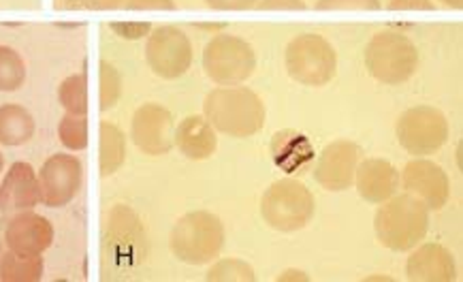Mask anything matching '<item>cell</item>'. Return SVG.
Wrapping results in <instances>:
<instances>
[{
    "mask_svg": "<svg viewBox=\"0 0 463 282\" xmlns=\"http://www.w3.org/2000/svg\"><path fill=\"white\" fill-rule=\"evenodd\" d=\"M204 114L213 131L235 137V140L257 135L268 116L257 92L244 86H222V88L212 90L205 96Z\"/></svg>",
    "mask_w": 463,
    "mask_h": 282,
    "instance_id": "obj_1",
    "label": "cell"
},
{
    "mask_svg": "<svg viewBox=\"0 0 463 282\" xmlns=\"http://www.w3.org/2000/svg\"><path fill=\"white\" fill-rule=\"evenodd\" d=\"M430 229V210L413 195H393L380 204L374 218L376 238L385 249L395 252L413 250L425 240Z\"/></svg>",
    "mask_w": 463,
    "mask_h": 282,
    "instance_id": "obj_2",
    "label": "cell"
},
{
    "mask_svg": "<svg viewBox=\"0 0 463 282\" xmlns=\"http://www.w3.org/2000/svg\"><path fill=\"white\" fill-rule=\"evenodd\" d=\"M224 246V227L216 214L196 210L184 214L171 232V250L182 263L205 266L218 259Z\"/></svg>",
    "mask_w": 463,
    "mask_h": 282,
    "instance_id": "obj_3",
    "label": "cell"
},
{
    "mask_svg": "<svg viewBox=\"0 0 463 282\" xmlns=\"http://www.w3.org/2000/svg\"><path fill=\"white\" fill-rule=\"evenodd\" d=\"M316 210L314 195L299 180H277L260 197V216L271 229L293 233L308 227Z\"/></svg>",
    "mask_w": 463,
    "mask_h": 282,
    "instance_id": "obj_4",
    "label": "cell"
},
{
    "mask_svg": "<svg viewBox=\"0 0 463 282\" xmlns=\"http://www.w3.org/2000/svg\"><path fill=\"white\" fill-rule=\"evenodd\" d=\"M366 67L378 82L399 86L408 82L419 68V50L406 34L382 31L368 43Z\"/></svg>",
    "mask_w": 463,
    "mask_h": 282,
    "instance_id": "obj_5",
    "label": "cell"
},
{
    "mask_svg": "<svg viewBox=\"0 0 463 282\" xmlns=\"http://www.w3.org/2000/svg\"><path fill=\"white\" fill-rule=\"evenodd\" d=\"M285 65L295 82L321 88L338 73V54L325 37L305 32L286 45Z\"/></svg>",
    "mask_w": 463,
    "mask_h": 282,
    "instance_id": "obj_6",
    "label": "cell"
},
{
    "mask_svg": "<svg viewBox=\"0 0 463 282\" xmlns=\"http://www.w3.org/2000/svg\"><path fill=\"white\" fill-rule=\"evenodd\" d=\"M207 77L218 86H237L246 82L257 68L252 45L235 34H216L204 51Z\"/></svg>",
    "mask_w": 463,
    "mask_h": 282,
    "instance_id": "obj_7",
    "label": "cell"
},
{
    "mask_svg": "<svg viewBox=\"0 0 463 282\" xmlns=\"http://www.w3.org/2000/svg\"><path fill=\"white\" fill-rule=\"evenodd\" d=\"M395 133L399 146L408 154L427 157V154H436L447 143L449 120L436 107H410L399 116Z\"/></svg>",
    "mask_w": 463,
    "mask_h": 282,
    "instance_id": "obj_8",
    "label": "cell"
},
{
    "mask_svg": "<svg viewBox=\"0 0 463 282\" xmlns=\"http://www.w3.org/2000/svg\"><path fill=\"white\" fill-rule=\"evenodd\" d=\"M105 255L115 269H131L146 255V233L135 212L115 205L105 232Z\"/></svg>",
    "mask_w": 463,
    "mask_h": 282,
    "instance_id": "obj_9",
    "label": "cell"
},
{
    "mask_svg": "<svg viewBox=\"0 0 463 282\" xmlns=\"http://www.w3.org/2000/svg\"><path fill=\"white\" fill-rule=\"evenodd\" d=\"M146 60L159 77L176 79L193 65V45L177 26H159L148 39Z\"/></svg>",
    "mask_w": 463,
    "mask_h": 282,
    "instance_id": "obj_10",
    "label": "cell"
},
{
    "mask_svg": "<svg viewBox=\"0 0 463 282\" xmlns=\"http://www.w3.org/2000/svg\"><path fill=\"white\" fill-rule=\"evenodd\" d=\"M84 180V167L71 154H54L39 171V191L48 208H62L77 197Z\"/></svg>",
    "mask_w": 463,
    "mask_h": 282,
    "instance_id": "obj_11",
    "label": "cell"
},
{
    "mask_svg": "<svg viewBox=\"0 0 463 282\" xmlns=\"http://www.w3.org/2000/svg\"><path fill=\"white\" fill-rule=\"evenodd\" d=\"M173 116L159 103H146L135 112L131 123V137L135 146L150 157H160L173 148Z\"/></svg>",
    "mask_w": 463,
    "mask_h": 282,
    "instance_id": "obj_12",
    "label": "cell"
},
{
    "mask_svg": "<svg viewBox=\"0 0 463 282\" xmlns=\"http://www.w3.org/2000/svg\"><path fill=\"white\" fill-rule=\"evenodd\" d=\"M399 182L404 184L408 195L421 199L427 205V210H442L450 197V182L447 171L433 163V160L422 157H416L404 167Z\"/></svg>",
    "mask_w": 463,
    "mask_h": 282,
    "instance_id": "obj_13",
    "label": "cell"
},
{
    "mask_svg": "<svg viewBox=\"0 0 463 282\" xmlns=\"http://www.w3.org/2000/svg\"><path fill=\"white\" fill-rule=\"evenodd\" d=\"M359 165V148L349 140L327 143L314 167V180L325 191L341 193L352 186Z\"/></svg>",
    "mask_w": 463,
    "mask_h": 282,
    "instance_id": "obj_14",
    "label": "cell"
},
{
    "mask_svg": "<svg viewBox=\"0 0 463 282\" xmlns=\"http://www.w3.org/2000/svg\"><path fill=\"white\" fill-rule=\"evenodd\" d=\"M54 241V227L48 218L32 210L17 212L5 227V244L22 255H41Z\"/></svg>",
    "mask_w": 463,
    "mask_h": 282,
    "instance_id": "obj_15",
    "label": "cell"
},
{
    "mask_svg": "<svg viewBox=\"0 0 463 282\" xmlns=\"http://www.w3.org/2000/svg\"><path fill=\"white\" fill-rule=\"evenodd\" d=\"M41 201L39 177L28 163H14L0 184V214L14 216L17 212L32 210Z\"/></svg>",
    "mask_w": 463,
    "mask_h": 282,
    "instance_id": "obj_16",
    "label": "cell"
},
{
    "mask_svg": "<svg viewBox=\"0 0 463 282\" xmlns=\"http://www.w3.org/2000/svg\"><path fill=\"white\" fill-rule=\"evenodd\" d=\"M357 191L368 204H385L399 188V171L385 159H368L357 165Z\"/></svg>",
    "mask_w": 463,
    "mask_h": 282,
    "instance_id": "obj_17",
    "label": "cell"
},
{
    "mask_svg": "<svg viewBox=\"0 0 463 282\" xmlns=\"http://www.w3.org/2000/svg\"><path fill=\"white\" fill-rule=\"evenodd\" d=\"M406 276L413 282H450L457 276L455 259L444 246L422 244L408 257Z\"/></svg>",
    "mask_w": 463,
    "mask_h": 282,
    "instance_id": "obj_18",
    "label": "cell"
},
{
    "mask_svg": "<svg viewBox=\"0 0 463 282\" xmlns=\"http://www.w3.org/2000/svg\"><path fill=\"white\" fill-rule=\"evenodd\" d=\"M173 146H177L179 152L190 160H205L216 152L218 137L204 116H188L173 133Z\"/></svg>",
    "mask_w": 463,
    "mask_h": 282,
    "instance_id": "obj_19",
    "label": "cell"
},
{
    "mask_svg": "<svg viewBox=\"0 0 463 282\" xmlns=\"http://www.w3.org/2000/svg\"><path fill=\"white\" fill-rule=\"evenodd\" d=\"M274 159L276 163L286 169V174H297L301 167H305L312 160V146L304 135L285 131L274 137Z\"/></svg>",
    "mask_w": 463,
    "mask_h": 282,
    "instance_id": "obj_20",
    "label": "cell"
},
{
    "mask_svg": "<svg viewBox=\"0 0 463 282\" xmlns=\"http://www.w3.org/2000/svg\"><path fill=\"white\" fill-rule=\"evenodd\" d=\"M98 167L101 176L107 177L120 169L126 159V140L124 133L112 123H101L98 126Z\"/></svg>",
    "mask_w": 463,
    "mask_h": 282,
    "instance_id": "obj_21",
    "label": "cell"
},
{
    "mask_svg": "<svg viewBox=\"0 0 463 282\" xmlns=\"http://www.w3.org/2000/svg\"><path fill=\"white\" fill-rule=\"evenodd\" d=\"M34 135V120L22 105H0V143L22 146Z\"/></svg>",
    "mask_w": 463,
    "mask_h": 282,
    "instance_id": "obj_22",
    "label": "cell"
},
{
    "mask_svg": "<svg viewBox=\"0 0 463 282\" xmlns=\"http://www.w3.org/2000/svg\"><path fill=\"white\" fill-rule=\"evenodd\" d=\"M43 278L41 255H22L7 250L0 255V280L3 282H37Z\"/></svg>",
    "mask_w": 463,
    "mask_h": 282,
    "instance_id": "obj_23",
    "label": "cell"
},
{
    "mask_svg": "<svg viewBox=\"0 0 463 282\" xmlns=\"http://www.w3.org/2000/svg\"><path fill=\"white\" fill-rule=\"evenodd\" d=\"M58 99L67 109V114L86 116L88 114V77H86V73L67 77L58 90Z\"/></svg>",
    "mask_w": 463,
    "mask_h": 282,
    "instance_id": "obj_24",
    "label": "cell"
},
{
    "mask_svg": "<svg viewBox=\"0 0 463 282\" xmlns=\"http://www.w3.org/2000/svg\"><path fill=\"white\" fill-rule=\"evenodd\" d=\"M26 79V67L14 48L0 45V90L14 92L22 88Z\"/></svg>",
    "mask_w": 463,
    "mask_h": 282,
    "instance_id": "obj_25",
    "label": "cell"
},
{
    "mask_svg": "<svg viewBox=\"0 0 463 282\" xmlns=\"http://www.w3.org/2000/svg\"><path fill=\"white\" fill-rule=\"evenodd\" d=\"M58 137L68 150H86L88 148V120L86 116L67 114L58 126Z\"/></svg>",
    "mask_w": 463,
    "mask_h": 282,
    "instance_id": "obj_26",
    "label": "cell"
},
{
    "mask_svg": "<svg viewBox=\"0 0 463 282\" xmlns=\"http://www.w3.org/2000/svg\"><path fill=\"white\" fill-rule=\"evenodd\" d=\"M210 282H252L257 280L254 269L241 259H222L207 272Z\"/></svg>",
    "mask_w": 463,
    "mask_h": 282,
    "instance_id": "obj_27",
    "label": "cell"
},
{
    "mask_svg": "<svg viewBox=\"0 0 463 282\" xmlns=\"http://www.w3.org/2000/svg\"><path fill=\"white\" fill-rule=\"evenodd\" d=\"M98 77H101V95H98L101 96V112H107V109H112L118 103L120 95H123V79H120V73L115 71V67L105 60L101 62Z\"/></svg>",
    "mask_w": 463,
    "mask_h": 282,
    "instance_id": "obj_28",
    "label": "cell"
},
{
    "mask_svg": "<svg viewBox=\"0 0 463 282\" xmlns=\"http://www.w3.org/2000/svg\"><path fill=\"white\" fill-rule=\"evenodd\" d=\"M380 0H318L316 11H380Z\"/></svg>",
    "mask_w": 463,
    "mask_h": 282,
    "instance_id": "obj_29",
    "label": "cell"
},
{
    "mask_svg": "<svg viewBox=\"0 0 463 282\" xmlns=\"http://www.w3.org/2000/svg\"><path fill=\"white\" fill-rule=\"evenodd\" d=\"M254 9L259 11H305L304 0H257Z\"/></svg>",
    "mask_w": 463,
    "mask_h": 282,
    "instance_id": "obj_30",
    "label": "cell"
},
{
    "mask_svg": "<svg viewBox=\"0 0 463 282\" xmlns=\"http://www.w3.org/2000/svg\"><path fill=\"white\" fill-rule=\"evenodd\" d=\"M112 28L123 39H141V37H146L150 31H152V26H150L148 22H137V24L135 22H123V24L115 22V24H112Z\"/></svg>",
    "mask_w": 463,
    "mask_h": 282,
    "instance_id": "obj_31",
    "label": "cell"
},
{
    "mask_svg": "<svg viewBox=\"0 0 463 282\" xmlns=\"http://www.w3.org/2000/svg\"><path fill=\"white\" fill-rule=\"evenodd\" d=\"M126 9L131 11H176L173 0H129Z\"/></svg>",
    "mask_w": 463,
    "mask_h": 282,
    "instance_id": "obj_32",
    "label": "cell"
},
{
    "mask_svg": "<svg viewBox=\"0 0 463 282\" xmlns=\"http://www.w3.org/2000/svg\"><path fill=\"white\" fill-rule=\"evenodd\" d=\"M60 3V0H58ZM123 5V0H68L62 7H73V9H95V11H107L115 9Z\"/></svg>",
    "mask_w": 463,
    "mask_h": 282,
    "instance_id": "obj_33",
    "label": "cell"
},
{
    "mask_svg": "<svg viewBox=\"0 0 463 282\" xmlns=\"http://www.w3.org/2000/svg\"><path fill=\"white\" fill-rule=\"evenodd\" d=\"M431 0H391L389 11H433Z\"/></svg>",
    "mask_w": 463,
    "mask_h": 282,
    "instance_id": "obj_34",
    "label": "cell"
},
{
    "mask_svg": "<svg viewBox=\"0 0 463 282\" xmlns=\"http://www.w3.org/2000/svg\"><path fill=\"white\" fill-rule=\"evenodd\" d=\"M207 7L218 11H246L257 5V0H205Z\"/></svg>",
    "mask_w": 463,
    "mask_h": 282,
    "instance_id": "obj_35",
    "label": "cell"
},
{
    "mask_svg": "<svg viewBox=\"0 0 463 282\" xmlns=\"http://www.w3.org/2000/svg\"><path fill=\"white\" fill-rule=\"evenodd\" d=\"M440 3H444L447 7H453V9H461L463 7V0H440Z\"/></svg>",
    "mask_w": 463,
    "mask_h": 282,
    "instance_id": "obj_36",
    "label": "cell"
},
{
    "mask_svg": "<svg viewBox=\"0 0 463 282\" xmlns=\"http://www.w3.org/2000/svg\"><path fill=\"white\" fill-rule=\"evenodd\" d=\"M0 255H3V221H0Z\"/></svg>",
    "mask_w": 463,
    "mask_h": 282,
    "instance_id": "obj_37",
    "label": "cell"
},
{
    "mask_svg": "<svg viewBox=\"0 0 463 282\" xmlns=\"http://www.w3.org/2000/svg\"><path fill=\"white\" fill-rule=\"evenodd\" d=\"M3 167H5V159H3V154H0V174H3Z\"/></svg>",
    "mask_w": 463,
    "mask_h": 282,
    "instance_id": "obj_38",
    "label": "cell"
}]
</instances>
